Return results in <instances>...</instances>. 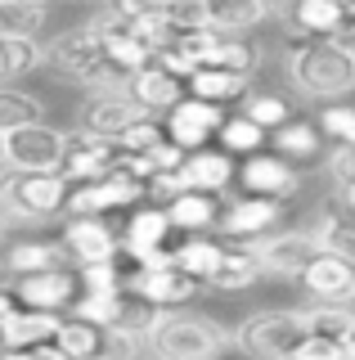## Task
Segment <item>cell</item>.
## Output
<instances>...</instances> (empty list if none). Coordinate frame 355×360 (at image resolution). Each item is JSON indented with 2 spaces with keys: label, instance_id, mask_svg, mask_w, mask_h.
<instances>
[{
  "label": "cell",
  "instance_id": "39",
  "mask_svg": "<svg viewBox=\"0 0 355 360\" xmlns=\"http://www.w3.org/2000/svg\"><path fill=\"white\" fill-rule=\"evenodd\" d=\"M76 288L104 297V292H121V257L117 262H99V266H76Z\"/></svg>",
  "mask_w": 355,
  "mask_h": 360
},
{
  "label": "cell",
  "instance_id": "33",
  "mask_svg": "<svg viewBox=\"0 0 355 360\" xmlns=\"http://www.w3.org/2000/svg\"><path fill=\"white\" fill-rule=\"evenodd\" d=\"M54 342L63 347L72 360H95L104 352V329L99 324H86V320H59V329H54Z\"/></svg>",
  "mask_w": 355,
  "mask_h": 360
},
{
  "label": "cell",
  "instance_id": "45",
  "mask_svg": "<svg viewBox=\"0 0 355 360\" xmlns=\"http://www.w3.org/2000/svg\"><path fill=\"white\" fill-rule=\"evenodd\" d=\"M108 5H113L121 18H144V14H158V9H166V0H108Z\"/></svg>",
  "mask_w": 355,
  "mask_h": 360
},
{
  "label": "cell",
  "instance_id": "49",
  "mask_svg": "<svg viewBox=\"0 0 355 360\" xmlns=\"http://www.w3.org/2000/svg\"><path fill=\"white\" fill-rule=\"evenodd\" d=\"M14 307H18V302H14V292H9V288H0V320H5V315L14 311Z\"/></svg>",
  "mask_w": 355,
  "mask_h": 360
},
{
  "label": "cell",
  "instance_id": "40",
  "mask_svg": "<svg viewBox=\"0 0 355 360\" xmlns=\"http://www.w3.org/2000/svg\"><path fill=\"white\" fill-rule=\"evenodd\" d=\"M130 27H135V37H140V45L149 54H158V50H166L180 32H175V22L166 18V9H158V14H144V18H130Z\"/></svg>",
  "mask_w": 355,
  "mask_h": 360
},
{
  "label": "cell",
  "instance_id": "48",
  "mask_svg": "<svg viewBox=\"0 0 355 360\" xmlns=\"http://www.w3.org/2000/svg\"><path fill=\"white\" fill-rule=\"evenodd\" d=\"M0 360H32V347H0Z\"/></svg>",
  "mask_w": 355,
  "mask_h": 360
},
{
  "label": "cell",
  "instance_id": "34",
  "mask_svg": "<svg viewBox=\"0 0 355 360\" xmlns=\"http://www.w3.org/2000/svg\"><path fill=\"white\" fill-rule=\"evenodd\" d=\"M265 135L270 131H261L252 117H225L220 122V131H216V144L225 153H234V158H248V153H257V149H265Z\"/></svg>",
  "mask_w": 355,
  "mask_h": 360
},
{
  "label": "cell",
  "instance_id": "3",
  "mask_svg": "<svg viewBox=\"0 0 355 360\" xmlns=\"http://www.w3.org/2000/svg\"><path fill=\"white\" fill-rule=\"evenodd\" d=\"M68 180L59 172H0V225H46L63 212Z\"/></svg>",
  "mask_w": 355,
  "mask_h": 360
},
{
  "label": "cell",
  "instance_id": "31",
  "mask_svg": "<svg viewBox=\"0 0 355 360\" xmlns=\"http://www.w3.org/2000/svg\"><path fill=\"white\" fill-rule=\"evenodd\" d=\"M319 239L324 252H337L355 262V207H342V212H324V217L315 221V230H310Z\"/></svg>",
  "mask_w": 355,
  "mask_h": 360
},
{
  "label": "cell",
  "instance_id": "25",
  "mask_svg": "<svg viewBox=\"0 0 355 360\" xmlns=\"http://www.w3.org/2000/svg\"><path fill=\"white\" fill-rule=\"evenodd\" d=\"M265 18L270 14L261 0H203V22L212 32H225V37H243Z\"/></svg>",
  "mask_w": 355,
  "mask_h": 360
},
{
  "label": "cell",
  "instance_id": "56",
  "mask_svg": "<svg viewBox=\"0 0 355 360\" xmlns=\"http://www.w3.org/2000/svg\"><path fill=\"white\" fill-rule=\"evenodd\" d=\"M337 5H342V9H351V5H355V0H337Z\"/></svg>",
  "mask_w": 355,
  "mask_h": 360
},
{
  "label": "cell",
  "instance_id": "27",
  "mask_svg": "<svg viewBox=\"0 0 355 360\" xmlns=\"http://www.w3.org/2000/svg\"><path fill=\"white\" fill-rule=\"evenodd\" d=\"M185 90L207 104H234L252 90V77L248 72H225V68H198V72L185 82Z\"/></svg>",
  "mask_w": 355,
  "mask_h": 360
},
{
  "label": "cell",
  "instance_id": "19",
  "mask_svg": "<svg viewBox=\"0 0 355 360\" xmlns=\"http://www.w3.org/2000/svg\"><path fill=\"white\" fill-rule=\"evenodd\" d=\"M234 172H239V162L225 149H194V153H185V167H180L185 185L203 189V194H225L234 185Z\"/></svg>",
  "mask_w": 355,
  "mask_h": 360
},
{
  "label": "cell",
  "instance_id": "42",
  "mask_svg": "<svg viewBox=\"0 0 355 360\" xmlns=\"http://www.w3.org/2000/svg\"><path fill=\"white\" fill-rule=\"evenodd\" d=\"M315 127H319V135H328L333 144H355V108H324Z\"/></svg>",
  "mask_w": 355,
  "mask_h": 360
},
{
  "label": "cell",
  "instance_id": "36",
  "mask_svg": "<svg viewBox=\"0 0 355 360\" xmlns=\"http://www.w3.org/2000/svg\"><path fill=\"white\" fill-rule=\"evenodd\" d=\"M243 117H252L261 131H274L293 117V108H288V99L274 95V90H248V95H243Z\"/></svg>",
  "mask_w": 355,
  "mask_h": 360
},
{
  "label": "cell",
  "instance_id": "15",
  "mask_svg": "<svg viewBox=\"0 0 355 360\" xmlns=\"http://www.w3.org/2000/svg\"><path fill=\"white\" fill-rule=\"evenodd\" d=\"M59 243L68 252V262L76 266H99V262H117L121 257V239L104 217H68Z\"/></svg>",
  "mask_w": 355,
  "mask_h": 360
},
{
  "label": "cell",
  "instance_id": "24",
  "mask_svg": "<svg viewBox=\"0 0 355 360\" xmlns=\"http://www.w3.org/2000/svg\"><path fill=\"white\" fill-rule=\"evenodd\" d=\"M59 320L63 315H54V311L14 307L5 320H0V347H36V342H46V338H54Z\"/></svg>",
  "mask_w": 355,
  "mask_h": 360
},
{
  "label": "cell",
  "instance_id": "22",
  "mask_svg": "<svg viewBox=\"0 0 355 360\" xmlns=\"http://www.w3.org/2000/svg\"><path fill=\"white\" fill-rule=\"evenodd\" d=\"M126 90H130V95H135L149 112H166V108L175 104V99H185V82H180V77H171L158 59L144 63L140 72H130Z\"/></svg>",
  "mask_w": 355,
  "mask_h": 360
},
{
  "label": "cell",
  "instance_id": "17",
  "mask_svg": "<svg viewBox=\"0 0 355 360\" xmlns=\"http://www.w3.org/2000/svg\"><path fill=\"white\" fill-rule=\"evenodd\" d=\"M113 158H117V140H99V135H86V131H68L63 135V162H59V176L68 180H95L104 172H113Z\"/></svg>",
  "mask_w": 355,
  "mask_h": 360
},
{
  "label": "cell",
  "instance_id": "37",
  "mask_svg": "<svg viewBox=\"0 0 355 360\" xmlns=\"http://www.w3.org/2000/svg\"><path fill=\"white\" fill-rule=\"evenodd\" d=\"M0 54H5V72L9 77H23V72L46 63V50H41L36 37H0Z\"/></svg>",
  "mask_w": 355,
  "mask_h": 360
},
{
  "label": "cell",
  "instance_id": "5",
  "mask_svg": "<svg viewBox=\"0 0 355 360\" xmlns=\"http://www.w3.org/2000/svg\"><path fill=\"white\" fill-rule=\"evenodd\" d=\"M302 333H306V320L297 307H265V311H252L234 329V347H243L252 360H283Z\"/></svg>",
  "mask_w": 355,
  "mask_h": 360
},
{
  "label": "cell",
  "instance_id": "16",
  "mask_svg": "<svg viewBox=\"0 0 355 360\" xmlns=\"http://www.w3.org/2000/svg\"><path fill=\"white\" fill-rule=\"evenodd\" d=\"M9 292H14L18 307L63 315L81 288H76V275L68 266H54V270H36V275H14L9 279Z\"/></svg>",
  "mask_w": 355,
  "mask_h": 360
},
{
  "label": "cell",
  "instance_id": "53",
  "mask_svg": "<svg viewBox=\"0 0 355 360\" xmlns=\"http://www.w3.org/2000/svg\"><path fill=\"white\" fill-rule=\"evenodd\" d=\"M347 32H351V37H355V5L347 9Z\"/></svg>",
  "mask_w": 355,
  "mask_h": 360
},
{
  "label": "cell",
  "instance_id": "23",
  "mask_svg": "<svg viewBox=\"0 0 355 360\" xmlns=\"http://www.w3.org/2000/svg\"><path fill=\"white\" fill-rule=\"evenodd\" d=\"M166 221H171V230H189V234H207L220 217V202L216 194H203V189H185V194L166 198Z\"/></svg>",
  "mask_w": 355,
  "mask_h": 360
},
{
  "label": "cell",
  "instance_id": "52",
  "mask_svg": "<svg viewBox=\"0 0 355 360\" xmlns=\"http://www.w3.org/2000/svg\"><path fill=\"white\" fill-rule=\"evenodd\" d=\"M342 202H347V207H355V185H351V189H342Z\"/></svg>",
  "mask_w": 355,
  "mask_h": 360
},
{
  "label": "cell",
  "instance_id": "10",
  "mask_svg": "<svg viewBox=\"0 0 355 360\" xmlns=\"http://www.w3.org/2000/svg\"><path fill=\"white\" fill-rule=\"evenodd\" d=\"M220 122H225V104H207V99H198V95H185L166 108L162 131H166L171 144H180L185 153H194V149H207V140H216Z\"/></svg>",
  "mask_w": 355,
  "mask_h": 360
},
{
  "label": "cell",
  "instance_id": "21",
  "mask_svg": "<svg viewBox=\"0 0 355 360\" xmlns=\"http://www.w3.org/2000/svg\"><path fill=\"white\" fill-rule=\"evenodd\" d=\"M283 22L293 37H342L347 32V9L337 0H297Z\"/></svg>",
  "mask_w": 355,
  "mask_h": 360
},
{
  "label": "cell",
  "instance_id": "12",
  "mask_svg": "<svg viewBox=\"0 0 355 360\" xmlns=\"http://www.w3.org/2000/svg\"><path fill=\"white\" fill-rule=\"evenodd\" d=\"M279 221H283V202L243 194V198L229 202V207H220L216 230L225 234V239H239V243H261L279 230Z\"/></svg>",
  "mask_w": 355,
  "mask_h": 360
},
{
  "label": "cell",
  "instance_id": "6",
  "mask_svg": "<svg viewBox=\"0 0 355 360\" xmlns=\"http://www.w3.org/2000/svg\"><path fill=\"white\" fill-rule=\"evenodd\" d=\"M149 198V185L126 172H104L95 180H76V189H68L63 198V217H108V212L135 207Z\"/></svg>",
  "mask_w": 355,
  "mask_h": 360
},
{
  "label": "cell",
  "instance_id": "14",
  "mask_svg": "<svg viewBox=\"0 0 355 360\" xmlns=\"http://www.w3.org/2000/svg\"><path fill=\"white\" fill-rule=\"evenodd\" d=\"M297 284L306 288L310 302H319V307H355V262L337 252H319L315 262L302 270V279Z\"/></svg>",
  "mask_w": 355,
  "mask_h": 360
},
{
  "label": "cell",
  "instance_id": "32",
  "mask_svg": "<svg viewBox=\"0 0 355 360\" xmlns=\"http://www.w3.org/2000/svg\"><path fill=\"white\" fill-rule=\"evenodd\" d=\"M32 122H46V108H41L36 95L18 86H5L0 82V135L18 131V127H32Z\"/></svg>",
  "mask_w": 355,
  "mask_h": 360
},
{
  "label": "cell",
  "instance_id": "46",
  "mask_svg": "<svg viewBox=\"0 0 355 360\" xmlns=\"http://www.w3.org/2000/svg\"><path fill=\"white\" fill-rule=\"evenodd\" d=\"M32 360H72V356L63 352V347L54 342V338H46V342H36V347H32Z\"/></svg>",
  "mask_w": 355,
  "mask_h": 360
},
{
  "label": "cell",
  "instance_id": "54",
  "mask_svg": "<svg viewBox=\"0 0 355 360\" xmlns=\"http://www.w3.org/2000/svg\"><path fill=\"white\" fill-rule=\"evenodd\" d=\"M5 167H9V162H5V135H0V172H5Z\"/></svg>",
  "mask_w": 355,
  "mask_h": 360
},
{
  "label": "cell",
  "instance_id": "8",
  "mask_svg": "<svg viewBox=\"0 0 355 360\" xmlns=\"http://www.w3.org/2000/svg\"><path fill=\"white\" fill-rule=\"evenodd\" d=\"M121 288L130 292V297L149 302L153 311H175V307H189V302L203 292V284H198L194 275H185L175 262L166 266H153V270H121Z\"/></svg>",
  "mask_w": 355,
  "mask_h": 360
},
{
  "label": "cell",
  "instance_id": "11",
  "mask_svg": "<svg viewBox=\"0 0 355 360\" xmlns=\"http://www.w3.org/2000/svg\"><path fill=\"white\" fill-rule=\"evenodd\" d=\"M234 180H243V194H257V198H274V202H288V198H297L306 189V180L302 172H297L288 158L279 153H248L243 158V167L234 172Z\"/></svg>",
  "mask_w": 355,
  "mask_h": 360
},
{
  "label": "cell",
  "instance_id": "55",
  "mask_svg": "<svg viewBox=\"0 0 355 360\" xmlns=\"http://www.w3.org/2000/svg\"><path fill=\"white\" fill-rule=\"evenodd\" d=\"M0 82H9V72H5V54H0Z\"/></svg>",
  "mask_w": 355,
  "mask_h": 360
},
{
  "label": "cell",
  "instance_id": "30",
  "mask_svg": "<svg viewBox=\"0 0 355 360\" xmlns=\"http://www.w3.org/2000/svg\"><path fill=\"white\" fill-rule=\"evenodd\" d=\"M50 0H0V37H41Z\"/></svg>",
  "mask_w": 355,
  "mask_h": 360
},
{
  "label": "cell",
  "instance_id": "43",
  "mask_svg": "<svg viewBox=\"0 0 355 360\" xmlns=\"http://www.w3.org/2000/svg\"><path fill=\"white\" fill-rule=\"evenodd\" d=\"M162 140H166V131H162V122H153V117H144L126 135H117V144H121V149H130V153H149L153 144H162Z\"/></svg>",
  "mask_w": 355,
  "mask_h": 360
},
{
  "label": "cell",
  "instance_id": "50",
  "mask_svg": "<svg viewBox=\"0 0 355 360\" xmlns=\"http://www.w3.org/2000/svg\"><path fill=\"white\" fill-rule=\"evenodd\" d=\"M342 347H347V352H351V360H355V320H351V329L342 333Z\"/></svg>",
  "mask_w": 355,
  "mask_h": 360
},
{
  "label": "cell",
  "instance_id": "13",
  "mask_svg": "<svg viewBox=\"0 0 355 360\" xmlns=\"http://www.w3.org/2000/svg\"><path fill=\"white\" fill-rule=\"evenodd\" d=\"M252 248H257L261 270H265V275H274V279H302V270L324 252L310 230H274L270 239H261V243H252Z\"/></svg>",
  "mask_w": 355,
  "mask_h": 360
},
{
  "label": "cell",
  "instance_id": "18",
  "mask_svg": "<svg viewBox=\"0 0 355 360\" xmlns=\"http://www.w3.org/2000/svg\"><path fill=\"white\" fill-rule=\"evenodd\" d=\"M220 239H225V234H220ZM261 275L265 270L257 262V248L239 243V239H225V257H220V266L207 275V288L212 292H243V288L257 284Z\"/></svg>",
  "mask_w": 355,
  "mask_h": 360
},
{
  "label": "cell",
  "instance_id": "47",
  "mask_svg": "<svg viewBox=\"0 0 355 360\" xmlns=\"http://www.w3.org/2000/svg\"><path fill=\"white\" fill-rule=\"evenodd\" d=\"M265 5V14H274V18H288V9L297 5V0H261Z\"/></svg>",
  "mask_w": 355,
  "mask_h": 360
},
{
  "label": "cell",
  "instance_id": "38",
  "mask_svg": "<svg viewBox=\"0 0 355 360\" xmlns=\"http://www.w3.org/2000/svg\"><path fill=\"white\" fill-rule=\"evenodd\" d=\"M302 320H306V333L342 338V333L351 329L355 311H351V307H319V302H310V307H302Z\"/></svg>",
  "mask_w": 355,
  "mask_h": 360
},
{
  "label": "cell",
  "instance_id": "44",
  "mask_svg": "<svg viewBox=\"0 0 355 360\" xmlns=\"http://www.w3.org/2000/svg\"><path fill=\"white\" fill-rule=\"evenodd\" d=\"M328 176L337 189H351L355 185V144H337L328 153Z\"/></svg>",
  "mask_w": 355,
  "mask_h": 360
},
{
  "label": "cell",
  "instance_id": "26",
  "mask_svg": "<svg viewBox=\"0 0 355 360\" xmlns=\"http://www.w3.org/2000/svg\"><path fill=\"white\" fill-rule=\"evenodd\" d=\"M9 275H36V270H54L68 266V252H63L59 239H14L5 248Z\"/></svg>",
  "mask_w": 355,
  "mask_h": 360
},
{
  "label": "cell",
  "instance_id": "20",
  "mask_svg": "<svg viewBox=\"0 0 355 360\" xmlns=\"http://www.w3.org/2000/svg\"><path fill=\"white\" fill-rule=\"evenodd\" d=\"M166 234H171L166 212L162 207H140L135 217H126V230H121V257L135 266L144 252H158V248H166Z\"/></svg>",
  "mask_w": 355,
  "mask_h": 360
},
{
  "label": "cell",
  "instance_id": "51",
  "mask_svg": "<svg viewBox=\"0 0 355 360\" xmlns=\"http://www.w3.org/2000/svg\"><path fill=\"white\" fill-rule=\"evenodd\" d=\"M9 279H14V275H9V262H5V252H0V288H9Z\"/></svg>",
  "mask_w": 355,
  "mask_h": 360
},
{
  "label": "cell",
  "instance_id": "35",
  "mask_svg": "<svg viewBox=\"0 0 355 360\" xmlns=\"http://www.w3.org/2000/svg\"><path fill=\"white\" fill-rule=\"evenodd\" d=\"M207 68H225V72H248V77H257L261 50H257L252 41H243V37H225V32H220V41H216L212 59H207Z\"/></svg>",
  "mask_w": 355,
  "mask_h": 360
},
{
  "label": "cell",
  "instance_id": "9",
  "mask_svg": "<svg viewBox=\"0 0 355 360\" xmlns=\"http://www.w3.org/2000/svg\"><path fill=\"white\" fill-rule=\"evenodd\" d=\"M63 135L50 122H32L5 135V162L9 172H59L63 162Z\"/></svg>",
  "mask_w": 355,
  "mask_h": 360
},
{
  "label": "cell",
  "instance_id": "4",
  "mask_svg": "<svg viewBox=\"0 0 355 360\" xmlns=\"http://www.w3.org/2000/svg\"><path fill=\"white\" fill-rule=\"evenodd\" d=\"M46 59L54 63V72L68 77V82L86 86V90H113V86H126L130 77L113 63V54L99 45V37L91 27H72L63 32L59 41L46 50Z\"/></svg>",
  "mask_w": 355,
  "mask_h": 360
},
{
  "label": "cell",
  "instance_id": "1",
  "mask_svg": "<svg viewBox=\"0 0 355 360\" xmlns=\"http://www.w3.org/2000/svg\"><path fill=\"white\" fill-rule=\"evenodd\" d=\"M288 82L306 99H342L355 90V45L342 37H293Z\"/></svg>",
  "mask_w": 355,
  "mask_h": 360
},
{
  "label": "cell",
  "instance_id": "29",
  "mask_svg": "<svg viewBox=\"0 0 355 360\" xmlns=\"http://www.w3.org/2000/svg\"><path fill=\"white\" fill-rule=\"evenodd\" d=\"M220 257H225V239H207V234H189L180 248L171 252V262L185 270V275H194L198 284H207V275L220 266Z\"/></svg>",
  "mask_w": 355,
  "mask_h": 360
},
{
  "label": "cell",
  "instance_id": "41",
  "mask_svg": "<svg viewBox=\"0 0 355 360\" xmlns=\"http://www.w3.org/2000/svg\"><path fill=\"white\" fill-rule=\"evenodd\" d=\"M283 360H351V352L342 347V338H328V333H302L297 347L288 352Z\"/></svg>",
  "mask_w": 355,
  "mask_h": 360
},
{
  "label": "cell",
  "instance_id": "28",
  "mask_svg": "<svg viewBox=\"0 0 355 360\" xmlns=\"http://www.w3.org/2000/svg\"><path fill=\"white\" fill-rule=\"evenodd\" d=\"M265 144H274V153L288 158V162H310V158H319V149H324V135H319L315 122L288 117L283 127H274L265 135Z\"/></svg>",
  "mask_w": 355,
  "mask_h": 360
},
{
  "label": "cell",
  "instance_id": "2",
  "mask_svg": "<svg viewBox=\"0 0 355 360\" xmlns=\"http://www.w3.org/2000/svg\"><path fill=\"white\" fill-rule=\"evenodd\" d=\"M229 342H234V333L225 324H216L212 315H198L189 307L158 311L149 338H144L153 360H220Z\"/></svg>",
  "mask_w": 355,
  "mask_h": 360
},
{
  "label": "cell",
  "instance_id": "7",
  "mask_svg": "<svg viewBox=\"0 0 355 360\" xmlns=\"http://www.w3.org/2000/svg\"><path fill=\"white\" fill-rule=\"evenodd\" d=\"M144 117H153V112L144 108L126 86L91 90V95H86V104H81V117H76V131L99 135V140H117V135H126Z\"/></svg>",
  "mask_w": 355,
  "mask_h": 360
}]
</instances>
